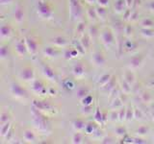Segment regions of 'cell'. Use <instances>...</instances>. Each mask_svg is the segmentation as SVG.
<instances>
[{
    "instance_id": "obj_1",
    "label": "cell",
    "mask_w": 154,
    "mask_h": 144,
    "mask_svg": "<svg viewBox=\"0 0 154 144\" xmlns=\"http://www.w3.org/2000/svg\"><path fill=\"white\" fill-rule=\"evenodd\" d=\"M32 115H33V122L35 124V126L38 128V130H40L42 133H46L49 131L50 124L48 122L46 116L42 114L41 110H38L33 107Z\"/></svg>"
},
{
    "instance_id": "obj_2",
    "label": "cell",
    "mask_w": 154,
    "mask_h": 144,
    "mask_svg": "<svg viewBox=\"0 0 154 144\" xmlns=\"http://www.w3.org/2000/svg\"><path fill=\"white\" fill-rule=\"evenodd\" d=\"M37 12L42 18L43 19H50L53 16V11L46 0H37L36 2Z\"/></svg>"
},
{
    "instance_id": "obj_3",
    "label": "cell",
    "mask_w": 154,
    "mask_h": 144,
    "mask_svg": "<svg viewBox=\"0 0 154 144\" xmlns=\"http://www.w3.org/2000/svg\"><path fill=\"white\" fill-rule=\"evenodd\" d=\"M11 93L14 97L17 99L25 100L28 98L27 90L24 88H22L19 84L16 83V82H14V83H12V85H11Z\"/></svg>"
},
{
    "instance_id": "obj_4",
    "label": "cell",
    "mask_w": 154,
    "mask_h": 144,
    "mask_svg": "<svg viewBox=\"0 0 154 144\" xmlns=\"http://www.w3.org/2000/svg\"><path fill=\"white\" fill-rule=\"evenodd\" d=\"M69 8H70V14L73 19L81 18L83 14V8L79 0H69Z\"/></svg>"
},
{
    "instance_id": "obj_5",
    "label": "cell",
    "mask_w": 154,
    "mask_h": 144,
    "mask_svg": "<svg viewBox=\"0 0 154 144\" xmlns=\"http://www.w3.org/2000/svg\"><path fill=\"white\" fill-rule=\"evenodd\" d=\"M101 40H102V42L104 43V45L106 47H110L113 45V43L115 41V37L113 31L109 28H106L101 33Z\"/></svg>"
},
{
    "instance_id": "obj_6",
    "label": "cell",
    "mask_w": 154,
    "mask_h": 144,
    "mask_svg": "<svg viewBox=\"0 0 154 144\" xmlns=\"http://www.w3.org/2000/svg\"><path fill=\"white\" fill-rule=\"evenodd\" d=\"M24 40H25L28 52L32 55L37 54V52L38 50V43L35 38H34L33 37H26L25 38H24Z\"/></svg>"
},
{
    "instance_id": "obj_7",
    "label": "cell",
    "mask_w": 154,
    "mask_h": 144,
    "mask_svg": "<svg viewBox=\"0 0 154 144\" xmlns=\"http://www.w3.org/2000/svg\"><path fill=\"white\" fill-rule=\"evenodd\" d=\"M33 107L41 112H50L53 109L52 105L47 101H34Z\"/></svg>"
},
{
    "instance_id": "obj_8",
    "label": "cell",
    "mask_w": 154,
    "mask_h": 144,
    "mask_svg": "<svg viewBox=\"0 0 154 144\" xmlns=\"http://www.w3.org/2000/svg\"><path fill=\"white\" fill-rule=\"evenodd\" d=\"M20 78L25 81V82H31L34 80V77H35V74H34V69L32 67H25V68H23L21 71H20Z\"/></svg>"
},
{
    "instance_id": "obj_9",
    "label": "cell",
    "mask_w": 154,
    "mask_h": 144,
    "mask_svg": "<svg viewBox=\"0 0 154 144\" xmlns=\"http://www.w3.org/2000/svg\"><path fill=\"white\" fill-rule=\"evenodd\" d=\"M93 61H94V64L96 66H104L105 64H106V62H107L104 54L102 52H100V51H95L94 53Z\"/></svg>"
},
{
    "instance_id": "obj_10",
    "label": "cell",
    "mask_w": 154,
    "mask_h": 144,
    "mask_svg": "<svg viewBox=\"0 0 154 144\" xmlns=\"http://www.w3.org/2000/svg\"><path fill=\"white\" fill-rule=\"evenodd\" d=\"M143 62V55L133 56L129 61V67L131 69H137V68H139V67H141Z\"/></svg>"
},
{
    "instance_id": "obj_11",
    "label": "cell",
    "mask_w": 154,
    "mask_h": 144,
    "mask_svg": "<svg viewBox=\"0 0 154 144\" xmlns=\"http://www.w3.org/2000/svg\"><path fill=\"white\" fill-rule=\"evenodd\" d=\"M16 52L19 57H24L28 52L25 40H17L16 42Z\"/></svg>"
},
{
    "instance_id": "obj_12",
    "label": "cell",
    "mask_w": 154,
    "mask_h": 144,
    "mask_svg": "<svg viewBox=\"0 0 154 144\" xmlns=\"http://www.w3.org/2000/svg\"><path fill=\"white\" fill-rule=\"evenodd\" d=\"M12 33H13V28L8 23L2 24L1 27H0V36H1L2 40L9 38L10 37L12 36Z\"/></svg>"
},
{
    "instance_id": "obj_13",
    "label": "cell",
    "mask_w": 154,
    "mask_h": 144,
    "mask_svg": "<svg viewBox=\"0 0 154 144\" xmlns=\"http://www.w3.org/2000/svg\"><path fill=\"white\" fill-rule=\"evenodd\" d=\"M14 18L17 23L20 24L24 20V9L21 5H17L14 12Z\"/></svg>"
},
{
    "instance_id": "obj_14",
    "label": "cell",
    "mask_w": 154,
    "mask_h": 144,
    "mask_svg": "<svg viewBox=\"0 0 154 144\" xmlns=\"http://www.w3.org/2000/svg\"><path fill=\"white\" fill-rule=\"evenodd\" d=\"M32 89L33 91L35 92L36 94H43L45 92V86L43 85V83L42 81H38V80H35L33 82L32 84Z\"/></svg>"
},
{
    "instance_id": "obj_15",
    "label": "cell",
    "mask_w": 154,
    "mask_h": 144,
    "mask_svg": "<svg viewBox=\"0 0 154 144\" xmlns=\"http://www.w3.org/2000/svg\"><path fill=\"white\" fill-rule=\"evenodd\" d=\"M42 72H43V74H45V76L46 77V78H48L49 80H51V81H56L57 80L56 73L49 65L42 64Z\"/></svg>"
},
{
    "instance_id": "obj_16",
    "label": "cell",
    "mask_w": 154,
    "mask_h": 144,
    "mask_svg": "<svg viewBox=\"0 0 154 144\" xmlns=\"http://www.w3.org/2000/svg\"><path fill=\"white\" fill-rule=\"evenodd\" d=\"M72 73L76 78H81L85 74V65L82 62H77L72 68Z\"/></svg>"
},
{
    "instance_id": "obj_17",
    "label": "cell",
    "mask_w": 154,
    "mask_h": 144,
    "mask_svg": "<svg viewBox=\"0 0 154 144\" xmlns=\"http://www.w3.org/2000/svg\"><path fill=\"white\" fill-rule=\"evenodd\" d=\"M91 40L93 38H91V36L89 35V33H84L83 35L80 38V42L81 44L83 45V47L85 48V50H89L91 45Z\"/></svg>"
},
{
    "instance_id": "obj_18",
    "label": "cell",
    "mask_w": 154,
    "mask_h": 144,
    "mask_svg": "<svg viewBox=\"0 0 154 144\" xmlns=\"http://www.w3.org/2000/svg\"><path fill=\"white\" fill-rule=\"evenodd\" d=\"M42 53H43V55L47 58H55L59 55V50L55 47L48 46V47H45V49H43Z\"/></svg>"
},
{
    "instance_id": "obj_19",
    "label": "cell",
    "mask_w": 154,
    "mask_h": 144,
    "mask_svg": "<svg viewBox=\"0 0 154 144\" xmlns=\"http://www.w3.org/2000/svg\"><path fill=\"white\" fill-rule=\"evenodd\" d=\"M23 138L26 142H29V143L36 142V139H37L35 133L31 131V130H25V131L23 132Z\"/></svg>"
},
{
    "instance_id": "obj_20",
    "label": "cell",
    "mask_w": 154,
    "mask_h": 144,
    "mask_svg": "<svg viewBox=\"0 0 154 144\" xmlns=\"http://www.w3.org/2000/svg\"><path fill=\"white\" fill-rule=\"evenodd\" d=\"M125 7H127L125 0H117L114 4V10H115V12H117L118 14L122 13L124 11Z\"/></svg>"
},
{
    "instance_id": "obj_21",
    "label": "cell",
    "mask_w": 154,
    "mask_h": 144,
    "mask_svg": "<svg viewBox=\"0 0 154 144\" xmlns=\"http://www.w3.org/2000/svg\"><path fill=\"white\" fill-rule=\"evenodd\" d=\"M51 43L55 47H65L66 45V40L63 37H55L51 40Z\"/></svg>"
},
{
    "instance_id": "obj_22",
    "label": "cell",
    "mask_w": 154,
    "mask_h": 144,
    "mask_svg": "<svg viewBox=\"0 0 154 144\" xmlns=\"http://www.w3.org/2000/svg\"><path fill=\"white\" fill-rule=\"evenodd\" d=\"M12 115L10 113L9 110H2L1 114H0V125H3L7 122L11 121Z\"/></svg>"
},
{
    "instance_id": "obj_23",
    "label": "cell",
    "mask_w": 154,
    "mask_h": 144,
    "mask_svg": "<svg viewBox=\"0 0 154 144\" xmlns=\"http://www.w3.org/2000/svg\"><path fill=\"white\" fill-rule=\"evenodd\" d=\"M89 94H90V89L87 86H81V88L77 89V98L79 100H82Z\"/></svg>"
},
{
    "instance_id": "obj_24",
    "label": "cell",
    "mask_w": 154,
    "mask_h": 144,
    "mask_svg": "<svg viewBox=\"0 0 154 144\" xmlns=\"http://www.w3.org/2000/svg\"><path fill=\"white\" fill-rule=\"evenodd\" d=\"M72 125H73V128L76 130L77 132H80V131H82V130H84L85 129V127H86V123H85V121L83 119H81V118H79V119H76V120H74L73 121V123H72Z\"/></svg>"
},
{
    "instance_id": "obj_25",
    "label": "cell",
    "mask_w": 154,
    "mask_h": 144,
    "mask_svg": "<svg viewBox=\"0 0 154 144\" xmlns=\"http://www.w3.org/2000/svg\"><path fill=\"white\" fill-rule=\"evenodd\" d=\"M87 16H88V17L93 21H96L98 19V16H97V13H96V10H95V8H93V7L88 8V10H87Z\"/></svg>"
},
{
    "instance_id": "obj_26",
    "label": "cell",
    "mask_w": 154,
    "mask_h": 144,
    "mask_svg": "<svg viewBox=\"0 0 154 144\" xmlns=\"http://www.w3.org/2000/svg\"><path fill=\"white\" fill-rule=\"evenodd\" d=\"M115 86H116V80H115V77L112 76L111 80L105 86H103L102 88L106 92H111V91L115 89Z\"/></svg>"
},
{
    "instance_id": "obj_27",
    "label": "cell",
    "mask_w": 154,
    "mask_h": 144,
    "mask_svg": "<svg viewBox=\"0 0 154 144\" xmlns=\"http://www.w3.org/2000/svg\"><path fill=\"white\" fill-rule=\"evenodd\" d=\"M11 128H12L11 121H10V122H7V123H5V124H3V125H1V127H0V136H1L2 137H5Z\"/></svg>"
},
{
    "instance_id": "obj_28",
    "label": "cell",
    "mask_w": 154,
    "mask_h": 144,
    "mask_svg": "<svg viewBox=\"0 0 154 144\" xmlns=\"http://www.w3.org/2000/svg\"><path fill=\"white\" fill-rule=\"evenodd\" d=\"M10 54V49L8 45H1L0 47V59L5 60L9 57Z\"/></svg>"
},
{
    "instance_id": "obj_29",
    "label": "cell",
    "mask_w": 154,
    "mask_h": 144,
    "mask_svg": "<svg viewBox=\"0 0 154 144\" xmlns=\"http://www.w3.org/2000/svg\"><path fill=\"white\" fill-rule=\"evenodd\" d=\"M89 35L91 36V38H96L98 37V33H99V29H98V27L96 26V25H91L90 27H89Z\"/></svg>"
},
{
    "instance_id": "obj_30",
    "label": "cell",
    "mask_w": 154,
    "mask_h": 144,
    "mask_svg": "<svg viewBox=\"0 0 154 144\" xmlns=\"http://www.w3.org/2000/svg\"><path fill=\"white\" fill-rule=\"evenodd\" d=\"M120 88H122L123 93L127 94V95L131 92V85H130L129 83H127L125 80H123L122 82V84H120Z\"/></svg>"
},
{
    "instance_id": "obj_31",
    "label": "cell",
    "mask_w": 154,
    "mask_h": 144,
    "mask_svg": "<svg viewBox=\"0 0 154 144\" xmlns=\"http://www.w3.org/2000/svg\"><path fill=\"white\" fill-rule=\"evenodd\" d=\"M96 10V13H97V16H98V18H101V19H105L106 16H107V10H106L105 7H96L95 8Z\"/></svg>"
},
{
    "instance_id": "obj_32",
    "label": "cell",
    "mask_w": 154,
    "mask_h": 144,
    "mask_svg": "<svg viewBox=\"0 0 154 144\" xmlns=\"http://www.w3.org/2000/svg\"><path fill=\"white\" fill-rule=\"evenodd\" d=\"M124 80L132 86L134 84V81H135V76H134L133 72L132 71H126V72H125V73H124Z\"/></svg>"
},
{
    "instance_id": "obj_33",
    "label": "cell",
    "mask_w": 154,
    "mask_h": 144,
    "mask_svg": "<svg viewBox=\"0 0 154 144\" xmlns=\"http://www.w3.org/2000/svg\"><path fill=\"white\" fill-rule=\"evenodd\" d=\"M149 132V129L147 126L146 125H142V126H140L137 130H136V134L140 136H146V134H148Z\"/></svg>"
},
{
    "instance_id": "obj_34",
    "label": "cell",
    "mask_w": 154,
    "mask_h": 144,
    "mask_svg": "<svg viewBox=\"0 0 154 144\" xmlns=\"http://www.w3.org/2000/svg\"><path fill=\"white\" fill-rule=\"evenodd\" d=\"M96 130H97V127H96V125L94 123H89V124H87L85 127V132L89 134H94Z\"/></svg>"
},
{
    "instance_id": "obj_35",
    "label": "cell",
    "mask_w": 154,
    "mask_h": 144,
    "mask_svg": "<svg viewBox=\"0 0 154 144\" xmlns=\"http://www.w3.org/2000/svg\"><path fill=\"white\" fill-rule=\"evenodd\" d=\"M111 78H112V75H111V74H104V75H102V76L100 77L99 81H98V85L101 86H105L111 80Z\"/></svg>"
},
{
    "instance_id": "obj_36",
    "label": "cell",
    "mask_w": 154,
    "mask_h": 144,
    "mask_svg": "<svg viewBox=\"0 0 154 144\" xmlns=\"http://www.w3.org/2000/svg\"><path fill=\"white\" fill-rule=\"evenodd\" d=\"M142 35L146 38H152L154 36V30L152 28H143Z\"/></svg>"
},
{
    "instance_id": "obj_37",
    "label": "cell",
    "mask_w": 154,
    "mask_h": 144,
    "mask_svg": "<svg viewBox=\"0 0 154 144\" xmlns=\"http://www.w3.org/2000/svg\"><path fill=\"white\" fill-rule=\"evenodd\" d=\"M141 100L144 103H149L152 101V96L150 93L147 92V91H143V92L141 94Z\"/></svg>"
},
{
    "instance_id": "obj_38",
    "label": "cell",
    "mask_w": 154,
    "mask_h": 144,
    "mask_svg": "<svg viewBox=\"0 0 154 144\" xmlns=\"http://www.w3.org/2000/svg\"><path fill=\"white\" fill-rule=\"evenodd\" d=\"M83 140V134H82L80 132H77L74 134L73 137H72V143L74 144H79Z\"/></svg>"
},
{
    "instance_id": "obj_39",
    "label": "cell",
    "mask_w": 154,
    "mask_h": 144,
    "mask_svg": "<svg viewBox=\"0 0 154 144\" xmlns=\"http://www.w3.org/2000/svg\"><path fill=\"white\" fill-rule=\"evenodd\" d=\"M122 103L123 102L122 101V99H120L119 97H117L112 102L111 107H112V109H114V110H117L118 108H122Z\"/></svg>"
},
{
    "instance_id": "obj_40",
    "label": "cell",
    "mask_w": 154,
    "mask_h": 144,
    "mask_svg": "<svg viewBox=\"0 0 154 144\" xmlns=\"http://www.w3.org/2000/svg\"><path fill=\"white\" fill-rule=\"evenodd\" d=\"M85 28H86V23L85 22H80L76 28V34H78L79 36H82L85 33Z\"/></svg>"
},
{
    "instance_id": "obj_41",
    "label": "cell",
    "mask_w": 154,
    "mask_h": 144,
    "mask_svg": "<svg viewBox=\"0 0 154 144\" xmlns=\"http://www.w3.org/2000/svg\"><path fill=\"white\" fill-rule=\"evenodd\" d=\"M93 105H87V106H83L81 109V112L82 113H84L86 115H88V114H91V112H93Z\"/></svg>"
},
{
    "instance_id": "obj_42",
    "label": "cell",
    "mask_w": 154,
    "mask_h": 144,
    "mask_svg": "<svg viewBox=\"0 0 154 144\" xmlns=\"http://www.w3.org/2000/svg\"><path fill=\"white\" fill-rule=\"evenodd\" d=\"M82 102V105L83 106H87V105H93V102H94V98L93 96H91V94L87 95L85 98H83L81 100Z\"/></svg>"
},
{
    "instance_id": "obj_43",
    "label": "cell",
    "mask_w": 154,
    "mask_h": 144,
    "mask_svg": "<svg viewBox=\"0 0 154 144\" xmlns=\"http://www.w3.org/2000/svg\"><path fill=\"white\" fill-rule=\"evenodd\" d=\"M154 25V22L150 18H146L142 21V26L143 28H151Z\"/></svg>"
},
{
    "instance_id": "obj_44",
    "label": "cell",
    "mask_w": 154,
    "mask_h": 144,
    "mask_svg": "<svg viewBox=\"0 0 154 144\" xmlns=\"http://www.w3.org/2000/svg\"><path fill=\"white\" fill-rule=\"evenodd\" d=\"M102 118H103V115L101 114L100 112V110L97 107L95 110V113H94V120L97 123H102Z\"/></svg>"
},
{
    "instance_id": "obj_45",
    "label": "cell",
    "mask_w": 154,
    "mask_h": 144,
    "mask_svg": "<svg viewBox=\"0 0 154 144\" xmlns=\"http://www.w3.org/2000/svg\"><path fill=\"white\" fill-rule=\"evenodd\" d=\"M115 132H116V134H117L119 137H122L126 134V130H125L124 127H118L117 129H116Z\"/></svg>"
},
{
    "instance_id": "obj_46",
    "label": "cell",
    "mask_w": 154,
    "mask_h": 144,
    "mask_svg": "<svg viewBox=\"0 0 154 144\" xmlns=\"http://www.w3.org/2000/svg\"><path fill=\"white\" fill-rule=\"evenodd\" d=\"M125 118H126V109L122 107L119 110V120L123 121V120H125Z\"/></svg>"
},
{
    "instance_id": "obj_47",
    "label": "cell",
    "mask_w": 154,
    "mask_h": 144,
    "mask_svg": "<svg viewBox=\"0 0 154 144\" xmlns=\"http://www.w3.org/2000/svg\"><path fill=\"white\" fill-rule=\"evenodd\" d=\"M133 117H134V110L133 108L129 107L128 109H126V118H125V120L130 121L131 119H133Z\"/></svg>"
},
{
    "instance_id": "obj_48",
    "label": "cell",
    "mask_w": 154,
    "mask_h": 144,
    "mask_svg": "<svg viewBox=\"0 0 154 144\" xmlns=\"http://www.w3.org/2000/svg\"><path fill=\"white\" fill-rule=\"evenodd\" d=\"M135 46H136V45H135V43H133L132 41H126V42H125V45H124L125 49L128 50V51H130Z\"/></svg>"
},
{
    "instance_id": "obj_49",
    "label": "cell",
    "mask_w": 154,
    "mask_h": 144,
    "mask_svg": "<svg viewBox=\"0 0 154 144\" xmlns=\"http://www.w3.org/2000/svg\"><path fill=\"white\" fill-rule=\"evenodd\" d=\"M14 129L12 127L11 129H10V131L8 132V134H6V136H5V138H6L7 139V140H11V139H12V137L14 136Z\"/></svg>"
},
{
    "instance_id": "obj_50",
    "label": "cell",
    "mask_w": 154,
    "mask_h": 144,
    "mask_svg": "<svg viewBox=\"0 0 154 144\" xmlns=\"http://www.w3.org/2000/svg\"><path fill=\"white\" fill-rule=\"evenodd\" d=\"M64 57L65 59L66 60H69L72 58V53H71V49H66L65 53H64Z\"/></svg>"
},
{
    "instance_id": "obj_51",
    "label": "cell",
    "mask_w": 154,
    "mask_h": 144,
    "mask_svg": "<svg viewBox=\"0 0 154 144\" xmlns=\"http://www.w3.org/2000/svg\"><path fill=\"white\" fill-rule=\"evenodd\" d=\"M134 117L136 119H141L143 117V114L141 112V110H139L138 109L134 110Z\"/></svg>"
},
{
    "instance_id": "obj_52",
    "label": "cell",
    "mask_w": 154,
    "mask_h": 144,
    "mask_svg": "<svg viewBox=\"0 0 154 144\" xmlns=\"http://www.w3.org/2000/svg\"><path fill=\"white\" fill-rule=\"evenodd\" d=\"M109 1L110 0H97V3H98L99 6L106 8L109 5Z\"/></svg>"
},
{
    "instance_id": "obj_53",
    "label": "cell",
    "mask_w": 154,
    "mask_h": 144,
    "mask_svg": "<svg viewBox=\"0 0 154 144\" xmlns=\"http://www.w3.org/2000/svg\"><path fill=\"white\" fill-rule=\"evenodd\" d=\"M110 116H111V120H113V121L118 120L119 119V112H112L110 114Z\"/></svg>"
},
{
    "instance_id": "obj_54",
    "label": "cell",
    "mask_w": 154,
    "mask_h": 144,
    "mask_svg": "<svg viewBox=\"0 0 154 144\" xmlns=\"http://www.w3.org/2000/svg\"><path fill=\"white\" fill-rule=\"evenodd\" d=\"M132 143H140V144H142V143H146V141H143L142 138L135 137V138L132 139Z\"/></svg>"
},
{
    "instance_id": "obj_55",
    "label": "cell",
    "mask_w": 154,
    "mask_h": 144,
    "mask_svg": "<svg viewBox=\"0 0 154 144\" xmlns=\"http://www.w3.org/2000/svg\"><path fill=\"white\" fill-rule=\"evenodd\" d=\"M112 138L111 137H104L102 139V143H112Z\"/></svg>"
},
{
    "instance_id": "obj_56",
    "label": "cell",
    "mask_w": 154,
    "mask_h": 144,
    "mask_svg": "<svg viewBox=\"0 0 154 144\" xmlns=\"http://www.w3.org/2000/svg\"><path fill=\"white\" fill-rule=\"evenodd\" d=\"M125 2H126L127 8H130V7L134 5V0H125Z\"/></svg>"
},
{
    "instance_id": "obj_57",
    "label": "cell",
    "mask_w": 154,
    "mask_h": 144,
    "mask_svg": "<svg viewBox=\"0 0 154 144\" xmlns=\"http://www.w3.org/2000/svg\"><path fill=\"white\" fill-rule=\"evenodd\" d=\"M124 32L126 33V35H130V33L132 32L131 27H130V26H126V27H125V29H124Z\"/></svg>"
},
{
    "instance_id": "obj_58",
    "label": "cell",
    "mask_w": 154,
    "mask_h": 144,
    "mask_svg": "<svg viewBox=\"0 0 154 144\" xmlns=\"http://www.w3.org/2000/svg\"><path fill=\"white\" fill-rule=\"evenodd\" d=\"M149 9H150L152 12H154V0H152V1L149 3Z\"/></svg>"
},
{
    "instance_id": "obj_59",
    "label": "cell",
    "mask_w": 154,
    "mask_h": 144,
    "mask_svg": "<svg viewBox=\"0 0 154 144\" xmlns=\"http://www.w3.org/2000/svg\"><path fill=\"white\" fill-rule=\"evenodd\" d=\"M12 1H13V0H0L1 4H9V3H11Z\"/></svg>"
},
{
    "instance_id": "obj_60",
    "label": "cell",
    "mask_w": 154,
    "mask_h": 144,
    "mask_svg": "<svg viewBox=\"0 0 154 144\" xmlns=\"http://www.w3.org/2000/svg\"><path fill=\"white\" fill-rule=\"evenodd\" d=\"M86 1L88 2L89 4H91V5H94V3L97 2V0H86Z\"/></svg>"
},
{
    "instance_id": "obj_61",
    "label": "cell",
    "mask_w": 154,
    "mask_h": 144,
    "mask_svg": "<svg viewBox=\"0 0 154 144\" xmlns=\"http://www.w3.org/2000/svg\"><path fill=\"white\" fill-rule=\"evenodd\" d=\"M150 108H151V110H152V112H154V103H152V104H151Z\"/></svg>"
},
{
    "instance_id": "obj_62",
    "label": "cell",
    "mask_w": 154,
    "mask_h": 144,
    "mask_svg": "<svg viewBox=\"0 0 154 144\" xmlns=\"http://www.w3.org/2000/svg\"><path fill=\"white\" fill-rule=\"evenodd\" d=\"M152 118H153V120H154V112H152Z\"/></svg>"
},
{
    "instance_id": "obj_63",
    "label": "cell",
    "mask_w": 154,
    "mask_h": 144,
    "mask_svg": "<svg viewBox=\"0 0 154 144\" xmlns=\"http://www.w3.org/2000/svg\"><path fill=\"white\" fill-rule=\"evenodd\" d=\"M153 139H154V137H153Z\"/></svg>"
}]
</instances>
